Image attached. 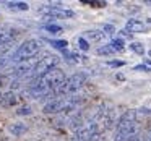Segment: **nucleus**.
Wrapping results in <instances>:
<instances>
[{"mask_svg":"<svg viewBox=\"0 0 151 141\" xmlns=\"http://www.w3.org/2000/svg\"><path fill=\"white\" fill-rule=\"evenodd\" d=\"M65 73L62 72L60 68H54L50 70L49 73L42 75L41 78L34 79L29 86H28L26 92L33 97L39 99V97H44V96H50V94H55V91L63 84L65 81Z\"/></svg>","mask_w":151,"mask_h":141,"instance_id":"f257e3e1","label":"nucleus"},{"mask_svg":"<svg viewBox=\"0 0 151 141\" xmlns=\"http://www.w3.org/2000/svg\"><path fill=\"white\" fill-rule=\"evenodd\" d=\"M137 135V114L135 110H127L119 117L115 123V133L112 141H132Z\"/></svg>","mask_w":151,"mask_h":141,"instance_id":"f03ea898","label":"nucleus"},{"mask_svg":"<svg viewBox=\"0 0 151 141\" xmlns=\"http://www.w3.org/2000/svg\"><path fill=\"white\" fill-rule=\"evenodd\" d=\"M41 47H42V42H41L39 39H26L24 42H21L20 46L12 52L10 65L31 60L34 55H37V54L41 52Z\"/></svg>","mask_w":151,"mask_h":141,"instance_id":"7ed1b4c3","label":"nucleus"},{"mask_svg":"<svg viewBox=\"0 0 151 141\" xmlns=\"http://www.w3.org/2000/svg\"><path fill=\"white\" fill-rule=\"evenodd\" d=\"M80 102L81 101L78 99V96H67V97H59L47 102L42 110L46 114H67V112L75 110L80 105Z\"/></svg>","mask_w":151,"mask_h":141,"instance_id":"20e7f679","label":"nucleus"},{"mask_svg":"<svg viewBox=\"0 0 151 141\" xmlns=\"http://www.w3.org/2000/svg\"><path fill=\"white\" fill-rule=\"evenodd\" d=\"M86 79H88V75H86V73H83V72L73 73L72 76H68V78L63 81V84L57 89L54 96H62V97L73 96L75 92H78L80 89L83 88V84L86 83Z\"/></svg>","mask_w":151,"mask_h":141,"instance_id":"39448f33","label":"nucleus"},{"mask_svg":"<svg viewBox=\"0 0 151 141\" xmlns=\"http://www.w3.org/2000/svg\"><path fill=\"white\" fill-rule=\"evenodd\" d=\"M37 13H41L42 16H46L47 20H63V18H73V13L70 8L63 7L60 4H47V5H41L37 8Z\"/></svg>","mask_w":151,"mask_h":141,"instance_id":"423d86ee","label":"nucleus"},{"mask_svg":"<svg viewBox=\"0 0 151 141\" xmlns=\"http://www.w3.org/2000/svg\"><path fill=\"white\" fill-rule=\"evenodd\" d=\"M57 63H59V57H57V55L44 54V57H42V59H37L36 68H34V72L31 73V76H29L31 83H33L34 79L41 78L42 75H46V73H49L50 70L57 68Z\"/></svg>","mask_w":151,"mask_h":141,"instance_id":"0eeeda50","label":"nucleus"},{"mask_svg":"<svg viewBox=\"0 0 151 141\" xmlns=\"http://www.w3.org/2000/svg\"><path fill=\"white\" fill-rule=\"evenodd\" d=\"M18 36V29L7 24H0V50L10 46V42Z\"/></svg>","mask_w":151,"mask_h":141,"instance_id":"6e6552de","label":"nucleus"},{"mask_svg":"<svg viewBox=\"0 0 151 141\" xmlns=\"http://www.w3.org/2000/svg\"><path fill=\"white\" fill-rule=\"evenodd\" d=\"M125 31H127V33H145V31H146V24L140 20L132 18V20H128L127 24H125Z\"/></svg>","mask_w":151,"mask_h":141,"instance_id":"1a4fd4ad","label":"nucleus"},{"mask_svg":"<svg viewBox=\"0 0 151 141\" xmlns=\"http://www.w3.org/2000/svg\"><path fill=\"white\" fill-rule=\"evenodd\" d=\"M106 36H107V34L102 29H91V31H86L83 37H85L88 42H102V41L106 39Z\"/></svg>","mask_w":151,"mask_h":141,"instance_id":"9d476101","label":"nucleus"},{"mask_svg":"<svg viewBox=\"0 0 151 141\" xmlns=\"http://www.w3.org/2000/svg\"><path fill=\"white\" fill-rule=\"evenodd\" d=\"M18 101H20V97L15 92H7V94H4L0 97V104L2 105H15L18 104Z\"/></svg>","mask_w":151,"mask_h":141,"instance_id":"9b49d317","label":"nucleus"},{"mask_svg":"<svg viewBox=\"0 0 151 141\" xmlns=\"http://www.w3.org/2000/svg\"><path fill=\"white\" fill-rule=\"evenodd\" d=\"M26 130H28V127L24 123H13V125H10V128H8V131H10L13 136H21Z\"/></svg>","mask_w":151,"mask_h":141,"instance_id":"f8f14e48","label":"nucleus"},{"mask_svg":"<svg viewBox=\"0 0 151 141\" xmlns=\"http://www.w3.org/2000/svg\"><path fill=\"white\" fill-rule=\"evenodd\" d=\"M5 5L10 10H18V11H26L29 8V5L26 2H5Z\"/></svg>","mask_w":151,"mask_h":141,"instance_id":"ddd939ff","label":"nucleus"},{"mask_svg":"<svg viewBox=\"0 0 151 141\" xmlns=\"http://www.w3.org/2000/svg\"><path fill=\"white\" fill-rule=\"evenodd\" d=\"M109 46L112 47L114 52H122V50L125 49V42H124L122 37H115V39H112L111 42H109Z\"/></svg>","mask_w":151,"mask_h":141,"instance_id":"4468645a","label":"nucleus"},{"mask_svg":"<svg viewBox=\"0 0 151 141\" xmlns=\"http://www.w3.org/2000/svg\"><path fill=\"white\" fill-rule=\"evenodd\" d=\"M47 42H49L54 49L63 50V52L67 50V46H68V42H67V41H63V39H47Z\"/></svg>","mask_w":151,"mask_h":141,"instance_id":"2eb2a0df","label":"nucleus"},{"mask_svg":"<svg viewBox=\"0 0 151 141\" xmlns=\"http://www.w3.org/2000/svg\"><path fill=\"white\" fill-rule=\"evenodd\" d=\"M44 29L47 31V33H52V34H59V33H62V26H59V24H44Z\"/></svg>","mask_w":151,"mask_h":141,"instance_id":"dca6fc26","label":"nucleus"},{"mask_svg":"<svg viewBox=\"0 0 151 141\" xmlns=\"http://www.w3.org/2000/svg\"><path fill=\"white\" fill-rule=\"evenodd\" d=\"M63 55H65V60L67 62H70V63H76V62H80L78 59H83V57H80V55H76V54H73V52H63Z\"/></svg>","mask_w":151,"mask_h":141,"instance_id":"f3484780","label":"nucleus"},{"mask_svg":"<svg viewBox=\"0 0 151 141\" xmlns=\"http://www.w3.org/2000/svg\"><path fill=\"white\" fill-rule=\"evenodd\" d=\"M130 49L133 50L135 54H140V55H143V54H145V47H143V44H141V42H132L130 44Z\"/></svg>","mask_w":151,"mask_h":141,"instance_id":"a211bd4d","label":"nucleus"},{"mask_svg":"<svg viewBox=\"0 0 151 141\" xmlns=\"http://www.w3.org/2000/svg\"><path fill=\"white\" fill-rule=\"evenodd\" d=\"M98 54L99 55H111V54H115V52L112 50V47L109 46V44H106V46H101L98 49Z\"/></svg>","mask_w":151,"mask_h":141,"instance_id":"6ab92c4d","label":"nucleus"},{"mask_svg":"<svg viewBox=\"0 0 151 141\" xmlns=\"http://www.w3.org/2000/svg\"><path fill=\"white\" fill-rule=\"evenodd\" d=\"M76 44H78V47L81 50H88L89 49V42L85 39V37H78V39H76Z\"/></svg>","mask_w":151,"mask_h":141,"instance_id":"aec40b11","label":"nucleus"},{"mask_svg":"<svg viewBox=\"0 0 151 141\" xmlns=\"http://www.w3.org/2000/svg\"><path fill=\"white\" fill-rule=\"evenodd\" d=\"M102 31H104L107 36H111V34L115 33V29H114V26H112V24H104V26H102Z\"/></svg>","mask_w":151,"mask_h":141,"instance_id":"412c9836","label":"nucleus"},{"mask_svg":"<svg viewBox=\"0 0 151 141\" xmlns=\"http://www.w3.org/2000/svg\"><path fill=\"white\" fill-rule=\"evenodd\" d=\"M17 114H18V115H29V114H31V107H29V105H26V107H21V109H18V110H17Z\"/></svg>","mask_w":151,"mask_h":141,"instance_id":"4be33fe9","label":"nucleus"},{"mask_svg":"<svg viewBox=\"0 0 151 141\" xmlns=\"http://www.w3.org/2000/svg\"><path fill=\"white\" fill-rule=\"evenodd\" d=\"M135 70H141V72H151V67L146 65V63H143V65H137V67H135Z\"/></svg>","mask_w":151,"mask_h":141,"instance_id":"5701e85b","label":"nucleus"},{"mask_svg":"<svg viewBox=\"0 0 151 141\" xmlns=\"http://www.w3.org/2000/svg\"><path fill=\"white\" fill-rule=\"evenodd\" d=\"M107 65H111V67H122V65H124V62H122V60H111V62H107Z\"/></svg>","mask_w":151,"mask_h":141,"instance_id":"b1692460","label":"nucleus"},{"mask_svg":"<svg viewBox=\"0 0 151 141\" xmlns=\"http://www.w3.org/2000/svg\"><path fill=\"white\" fill-rule=\"evenodd\" d=\"M91 141H106V140H104V136H102V135H101V136H94V138H93Z\"/></svg>","mask_w":151,"mask_h":141,"instance_id":"393cba45","label":"nucleus"},{"mask_svg":"<svg viewBox=\"0 0 151 141\" xmlns=\"http://www.w3.org/2000/svg\"><path fill=\"white\" fill-rule=\"evenodd\" d=\"M150 55H151V50H150Z\"/></svg>","mask_w":151,"mask_h":141,"instance_id":"a878e982","label":"nucleus"},{"mask_svg":"<svg viewBox=\"0 0 151 141\" xmlns=\"http://www.w3.org/2000/svg\"><path fill=\"white\" fill-rule=\"evenodd\" d=\"M0 97H2V94H0Z\"/></svg>","mask_w":151,"mask_h":141,"instance_id":"bb28decb","label":"nucleus"}]
</instances>
